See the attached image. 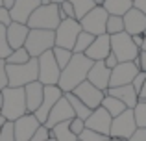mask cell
I'll return each mask as SVG.
<instances>
[{
    "label": "cell",
    "instance_id": "603a6c76",
    "mask_svg": "<svg viewBox=\"0 0 146 141\" xmlns=\"http://www.w3.org/2000/svg\"><path fill=\"white\" fill-rule=\"evenodd\" d=\"M30 35V28L28 24H21V22H11L7 26V41H9V47L13 50L22 48L26 45V39Z\"/></svg>",
    "mask_w": 146,
    "mask_h": 141
},
{
    "label": "cell",
    "instance_id": "2e32d148",
    "mask_svg": "<svg viewBox=\"0 0 146 141\" xmlns=\"http://www.w3.org/2000/svg\"><path fill=\"white\" fill-rule=\"evenodd\" d=\"M13 124H15V139L17 141H30L41 126L39 119L33 113H26L24 117L17 119Z\"/></svg>",
    "mask_w": 146,
    "mask_h": 141
},
{
    "label": "cell",
    "instance_id": "6da1fadb",
    "mask_svg": "<svg viewBox=\"0 0 146 141\" xmlns=\"http://www.w3.org/2000/svg\"><path fill=\"white\" fill-rule=\"evenodd\" d=\"M93 59H89L85 54H74L67 67L61 71L59 89L63 93H72L80 84H83L89 76V71L93 67Z\"/></svg>",
    "mask_w": 146,
    "mask_h": 141
},
{
    "label": "cell",
    "instance_id": "52a82bcc",
    "mask_svg": "<svg viewBox=\"0 0 146 141\" xmlns=\"http://www.w3.org/2000/svg\"><path fill=\"white\" fill-rule=\"evenodd\" d=\"M107 19H109V13H107V9L104 6H96L94 9H91L89 13L85 15V17L80 21V24H82V30L83 32H89L93 33L94 37L98 35H104L107 28Z\"/></svg>",
    "mask_w": 146,
    "mask_h": 141
},
{
    "label": "cell",
    "instance_id": "1f68e13d",
    "mask_svg": "<svg viewBox=\"0 0 146 141\" xmlns=\"http://www.w3.org/2000/svg\"><path fill=\"white\" fill-rule=\"evenodd\" d=\"M106 32L109 35H117V33L124 32V17H118V15H109L107 19V28Z\"/></svg>",
    "mask_w": 146,
    "mask_h": 141
},
{
    "label": "cell",
    "instance_id": "3957f363",
    "mask_svg": "<svg viewBox=\"0 0 146 141\" xmlns=\"http://www.w3.org/2000/svg\"><path fill=\"white\" fill-rule=\"evenodd\" d=\"M9 87H26L28 84L39 80V59L32 58L22 65H7Z\"/></svg>",
    "mask_w": 146,
    "mask_h": 141
},
{
    "label": "cell",
    "instance_id": "836d02e7",
    "mask_svg": "<svg viewBox=\"0 0 146 141\" xmlns=\"http://www.w3.org/2000/svg\"><path fill=\"white\" fill-rule=\"evenodd\" d=\"M135 123L139 128H146V100H139V104L133 108Z\"/></svg>",
    "mask_w": 146,
    "mask_h": 141
},
{
    "label": "cell",
    "instance_id": "8d00e7d4",
    "mask_svg": "<svg viewBox=\"0 0 146 141\" xmlns=\"http://www.w3.org/2000/svg\"><path fill=\"white\" fill-rule=\"evenodd\" d=\"M0 141H17L15 139V124L11 121H7L4 124L2 132H0Z\"/></svg>",
    "mask_w": 146,
    "mask_h": 141
},
{
    "label": "cell",
    "instance_id": "db71d44e",
    "mask_svg": "<svg viewBox=\"0 0 146 141\" xmlns=\"http://www.w3.org/2000/svg\"><path fill=\"white\" fill-rule=\"evenodd\" d=\"M109 141H122V139H115V138H109Z\"/></svg>",
    "mask_w": 146,
    "mask_h": 141
},
{
    "label": "cell",
    "instance_id": "5bb4252c",
    "mask_svg": "<svg viewBox=\"0 0 146 141\" xmlns=\"http://www.w3.org/2000/svg\"><path fill=\"white\" fill-rule=\"evenodd\" d=\"M76 117V113H74V110H72V106H70V102L67 100V97H61L59 100L56 102V106L52 108V112H50V115H48V121L44 123V126H48V128H54L56 124H59V123H65V121H72Z\"/></svg>",
    "mask_w": 146,
    "mask_h": 141
},
{
    "label": "cell",
    "instance_id": "7a4b0ae2",
    "mask_svg": "<svg viewBox=\"0 0 146 141\" xmlns=\"http://www.w3.org/2000/svg\"><path fill=\"white\" fill-rule=\"evenodd\" d=\"M2 97L4 104L0 113H2V117H6V121L15 123L17 119H21L28 113L24 87H6V89H2Z\"/></svg>",
    "mask_w": 146,
    "mask_h": 141
},
{
    "label": "cell",
    "instance_id": "4316f807",
    "mask_svg": "<svg viewBox=\"0 0 146 141\" xmlns=\"http://www.w3.org/2000/svg\"><path fill=\"white\" fill-rule=\"evenodd\" d=\"M102 106L109 112L111 117H118L120 113H124L126 110H128V106H126L124 102L118 100V98H115V97H111V95H106V97H104Z\"/></svg>",
    "mask_w": 146,
    "mask_h": 141
},
{
    "label": "cell",
    "instance_id": "f6af8a7d",
    "mask_svg": "<svg viewBox=\"0 0 146 141\" xmlns=\"http://www.w3.org/2000/svg\"><path fill=\"white\" fill-rule=\"evenodd\" d=\"M128 141H146V128H137L135 134H133Z\"/></svg>",
    "mask_w": 146,
    "mask_h": 141
},
{
    "label": "cell",
    "instance_id": "6f0895ef",
    "mask_svg": "<svg viewBox=\"0 0 146 141\" xmlns=\"http://www.w3.org/2000/svg\"><path fill=\"white\" fill-rule=\"evenodd\" d=\"M0 115H2V113H0Z\"/></svg>",
    "mask_w": 146,
    "mask_h": 141
},
{
    "label": "cell",
    "instance_id": "7c38bea8",
    "mask_svg": "<svg viewBox=\"0 0 146 141\" xmlns=\"http://www.w3.org/2000/svg\"><path fill=\"white\" fill-rule=\"evenodd\" d=\"M141 72V69L133 61L118 63L113 71H111V86L109 87H120V86H129L133 84L135 76Z\"/></svg>",
    "mask_w": 146,
    "mask_h": 141
},
{
    "label": "cell",
    "instance_id": "44dd1931",
    "mask_svg": "<svg viewBox=\"0 0 146 141\" xmlns=\"http://www.w3.org/2000/svg\"><path fill=\"white\" fill-rule=\"evenodd\" d=\"M26 93V104H28V113H35L39 110V106L43 104L44 98V86L37 80V82H32L24 87Z\"/></svg>",
    "mask_w": 146,
    "mask_h": 141
},
{
    "label": "cell",
    "instance_id": "30bf717a",
    "mask_svg": "<svg viewBox=\"0 0 146 141\" xmlns=\"http://www.w3.org/2000/svg\"><path fill=\"white\" fill-rule=\"evenodd\" d=\"M37 59H39V82L43 86H59L61 69L54 58V52L48 50Z\"/></svg>",
    "mask_w": 146,
    "mask_h": 141
},
{
    "label": "cell",
    "instance_id": "277c9868",
    "mask_svg": "<svg viewBox=\"0 0 146 141\" xmlns=\"http://www.w3.org/2000/svg\"><path fill=\"white\" fill-rule=\"evenodd\" d=\"M61 24V17H59V4H48L43 6L41 4L35 11L32 13L28 21V28H39V30H52L56 32Z\"/></svg>",
    "mask_w": 146,
    "mask_h": 141
},
{
    "label": "cell",
    "instance_id": "d6986e66",
    "mask_svg": "<svg viewBox=\"0 0 146 141\" xmlns=\"http://www.w3.org/2000/svg\"><path fill=\"white\" fill-rule=\"evenodd\" d=\"M87 80H89L94 87H98V89H102V91H107L109 86H111V69H107L104 61H94L93 67H91V71H89Z\"/></svg>",
    "mask_w": 146,
    "mask_h": 141
},
{
    "label": "cell",
    "instance_id": "11a10c76",
    "mask_svg": "<svg viewBox=\"0 0 146 141\" xmlns=\"http://www.w3.org/2000/svg\"><path fill=\"white\" fill-rule=\"evenodd\" d=\"M48 141H56V139H48Z\"/></svg>",
    "mask_w": 146,
    "mask_h": 141
},
{
    "label": "cell",
    "instance_id": "f5cc1de1",
    "mask_svg": "<svg viewBox=\"0 0 146 141\" xmlns=\"http://www.w3.org/2000/svg\"><path fill=\"white\" fill-rule=\"evenodd\" d=\"M143 50H146V32H144V45H143Z\"/></svg>",
    "mask_w": 146,
    "mask_h": 141
},
{
    "label": "cell",
    "instance_id": "8992f818",
    "mask_svg": "<svg viewBox=\"0 0 146 141\" xmlns=\"http://www.w3.org/2000/svg\"><path fill=\"white\" fill-rule=\"evenodd\" d=\"M111 52L117 56L120 63H126V61H135L141 54V48L135 45V41L129 33L122 32L117 35H111Z\"/></svg>",
    "mask_w": 146,
    "mask_h": 141
},
{
    "label": "cell",
    "instance_id": "ee69618b",
    "mask_svg": "<svg viewBox=\"0 0 146 141\" xmlns=\"http://www.w3.org/2000/svg\"><path fill=\"white\" fill-rule=\"evenodd\" d=\"M133 63H135V65L139 67V69L143 71V72H146V50H141L139 58H137V59H135Z\"/></svg>",
    "mask_w": 146,
    "mask_h": 141
},
{
    "label": "cell",
    "instance_id": "4fadbf2b",
    "mask_svg": "<svg viewBox=\"0 0 146 141\" xmlns=\"http://www.w3.org/2000/svg\"><path fill=\"white\" fill-rule=\"evenodd\" d=\"M63 95H65V93L59 89V86H44V98H43V104H41L39 110L33 113V115L39 119L41 124H44V123L48 121V115H50V112H52V108L56 106V102L59 100Z\"/></svg>",
    "mask_w": 146,
    "mask_h": 141
},
{
    "label": "cell",
    "instance_id": "4dcf8cb0",
    "mask_svg": "<svg viewBox=\"0 0 146 141\" xmlns=\"http://www.w3.org/2000/svg\"><path fill=\"white\" fill-rule=\"evenodd\" d=\"M30 59H32V56H30L28 50L22 47V48H17V50L11 52V56L6 59V63L7 65H22V63H28Z\"/></svg>",
    "mask_w": 146,
    "mask_h": 141
},
{
    "label": "cell",
    "instance_id": "9c48e42d",
    "mask_svg": "<svg viewBox=\"0 0 146 141\" xmlns=\"http://www.w3.org/2000/svg\"><path fill=\"white\" fill-rule=\"evenodd\" d=\"M137 123H135V115H133V110H126L124 113H120L118 117H113V124H111V132H109V138L115 139H122V141H128L135 134L137 130Z\"/></svg>",
    "mask_w": 146,
    "mask_h": 141
},
{
    "label": "cell",
    "instance_id": "7bdbcfd3",
    "mask_svg": "<svg viewBox=\"0 0 146 141\" xmlns=\"http://www.w3.org/2000/svg\"><path fill=\"white\" fill-rule=\"evenodd\" d=\"M104 63H106V67H107V69H111V71H113V69H115V67H117L120 61H118V59H117V56H115L113 52H111V54L107 56L106 59H104Z\"/></svg>",
    "mask_w": 146,
    "mask_h": 141
},
{
    "label": "cell",
    "instance_id": "ac0fdd59",
    "mask_svg": "<svg viewBox=\"0 0 146 141\" xmlns=\"http://www.w3.org/2000/svg\"><path fill=\"white\" fill-rule=\"evenodd\" d=\"M41 6V0H15L11 13V21L13 22H21V24H28L32 13Z\"/></svg>",
    "mask_w": 146,
    "mask_h": 141
},
{
    "label": "cell",
    "instance_id": "74e56055",
    "mask_svg": "<svg viewBox=\"0 0 146 141\" xmlns=\"http://www.w3.org/2000/svg\"><path fill=\"white\" fill-rule=\"evenodd\" d=\"M48 139H52V132H50V128H48V126L41 124L39 130L33 134V138L30 139V141H48Z\"/></svg>",
    "mask_w": 146,
    "mask_h": 141
},
{
    "label": "cell",
    "instance_id": "d4e9b609",
    "mask_svg": "<svg viewBox=\"0 0 146 141\" xmlns=\"http://www.w3.org/2000/svg\"><path fill=\"white\" fill-rule=\"evenodd\" d=\"M104 7L107 9L109 15L124 17V15L133 7V0H106V2H104Z\"/></svg>",
    "mask_w": 146,
    "mask_h": 141
},
{
    "label": "cell",
    "instance_id": "9f6ffc18",
    "mask_svg": "<svg viewBox=\"0 0 146 141\" xmlns=\"http://www.w3.org/2000/svg\"><path fill=\"white\" fill-rule=\"evenodd\" d=\"M0 6H2V0H0Z\"/></svg>",
    "mask_w": 146,
    "mask_h": 141
},
{
    "label": "cell",
    "instance_id": "7402d4cb",
    "mask_svg": "<svg viewBox=\"0 0 146 141\" xmlns=\"http://www.w3.org/2000/svg\"><path fill=\"white\" fill-rule=\"evenodd\" d=\"M106 95H111V97L122 100L129 110H133L139 104V93L135 91L133 84H129V86H120V87H109V89L106 91Z\"/></svg>",
    "mask_w": 146,
    "mask_h": 141
},
{
    "label": "cell",
    "instance_id": "cb8c5ba5",
    "mask_svg": "<svg viewBox=\"0 0 146 141\" xmlns=\"http://www.w3.org/2000/svg\"><path fill=\"white\" fill-rule=\"evenodd\" d=\"M50 132H52V139L56 141H78V136L70 130V121L56 124L54 128H50Z\"/></svg>",
    "mask_w": 146,
    "mask_h": 141
},
{
    "label": "cell",
    "instance_id": "bcb514c9",
    "mask_svg": "<svg viewBox=\"0 0 146 141\" xmlns=\"http://www.w3.org/2000/svg\"><path fill=\"white\" fill-rule=\"evenodd\" d=\"M133 7H137L141 13L146 15V0H133Z\"/></svg>",
    "mask_w": 146,
    "mask_h": 141
},
{
    "label": "cell",
    "instance_id": "d6a6232c",
    "mask_svg": "<svg viewBox=\"0 0 146 141\" xmlns=\"http://www.w3.org/2000/svg\"><path fill=\"white\" fill-rule=\"evenodd\" d=\"M13 52V48L9 47V41H7V26L0 24V58L7 59Z\"/></svg>",
    "mask_w": 146,
    "mask_h": 141
},
{
    "label": "cell",
    "instance_id": "5b68a950",
    "mask_svg": "<svg viewBox=\"0 0 146 141\" xmlns=\"http://www.w3.org/2000/svg\"><path fill=\"white\" fill-rule=\"evenodd\" d=\"M54 47H56V32H52V30H39V28L30 30V35L24 45V48L28 50V54L32 58H39L44 52L52 50Z\"/></svg>",
    "mask_w": 146,
    "mask_h": 141
},
{
    "label": "cell",
    "instance_id": "83f0119b",
    "mask_svg": "<svg viewBox=\"0 0 146 141\" xmlns=\"http://www.w3.org/2000/svg\"><path fill=\"white\" fill-rule=\"evenodd\" d=\"M94 39H96V37H94L93 33L82 32V33L78 35V39H76V45H74V48H72V52H74V54H85L87 48L93 45Z\"/></svg>",
    "mask_w": 146,
    "mask_h": 141
},
{
    "label": "cell",
    "instance_id": "c3c4849f",
    "mask_svg": "<svg viewBox=\"0 0 146 141\" xmlns=\"http://www.w3.org/2000/svg\"><path fill=\"white\" fill-rule=\"evenodd\" d=\"M139 100H146V82H144L143 89H141V93H139Z\"/></svg>",
    "mask_w": 146,
    "mask_h": 141
},
{
    "label": "cell",
    "instance_id": "f907efd6",
    "mask_svg": "<svg viewBox=\"0 0 146 141\" xmlns=\"http://www.w3.org/2000/svg\"><path fill=\"white\" fill-rule=\"evenodd\" d=\"M104 2H106V0H94V4H96V6H104Z\"/></svg>",
    "mask_w": 146,
    "mask_h": 141
},
{
    "label": "cell",
    "instance_id": "8fae6325",
    "mask_svg": "<svg viewBox=\"0 0 146 141\" xmlns=\"http://www.w3.org/2000/svg\"><path fill=\"white\" fill-rule=\"evenodd\" d=\"M72 93H74L85 106H89L91 110L100 108V106H102L104 97H106V91H102V89H98V87H94L93 84L89 82V80H85L83 84H80V86L76 87Z\"/></svg>",
    "mask_w": 146,
    "mask_h": 141
},
{
    "label": "cell",
    "instance_id": "816d5d0a",
    "mask_svg": "<svg viewBox=\"0 0 146 141\" xmlns=\"http://www.w3.org/2000/svg\"><path fill=\"white\" fill-rule=\"evenodd\" d=\"M52 4H61V2H65V0H50Z\"/></svg>",
    "mask_w": 146,
    "mask_h": 141
},
{
    "label": "cell",
    "instance_id": "e0dca14e",
    "mask_svg": "<svg viewBox=\"0 0 146 141\" xmlns=\"http://www.w3.org/2000/svg\"><path fill=\"white\" fill-rule=\"evenodd\" d=\"M124 32L129 35H144L146 32V15L141 13L137 7H131L124 15Z\"/></svg>",
    "mask_w": 146,
    "mask_h": 141
},
{
    "label": "cell",
    "instance_id": "f546056e",
    "mask_svg": "<svg viewBox=\"0 0 146 141\" xmlns=\"http://www.w3.org/2000/svg\"><path fill=\"white\" fill-rule=\"evenodd\" d=\"M52 52H54V58H56V61H57V65H59L61 71L70 63L72 56H74V52H72V50H68V48H61V47H54Z\"/></svg>",
    "mask_w": 146,
    "mask_h": 141
},
{
    "label": "cell",
    "instance_id": "ffe728a7",
    "mask_svg": "<svg viewBox=\"0 0 146 141\" xmlns=\"http://www.w3.org/2000/svg\"><path fill=\"white\" fill-rule=\"evenodd\" d=\"M109 54H111V35L109 33L98 35L85 52V56L89 59H93V61H104Z\"/></svg>",
    "mask_w": 146,
    "mask_h": 141
},
{
    "label": "cell",
    "instance_id": "484cf974",
    "mask_svg": "<svg viewBox=\"0 0 146 141\" xmlns=\"http://www.w3.org/2000/svg\"><path fill=\"white\" fill-rule=\"evenodd\" d=\"M65 97H67V100L70 102V106H72V110H74V113H76V117H80V119H83V121H87L91 117V113H93V110L89 108V106H85L82 100H80L78 97H76L74 93H65Z\"/></svg>",
    "mask_w": 146,
    "mask_h": 141
},
{
    "label": "cell",
    "instance_id": "b9f144b4",
    "mask_svg": "<svg viewBox=\"0 0 146 141\" xmlns=\"http://www.w3.org/2000/svg\"><path fill=\"white\" fill-rule=\"evenodd\" d=\"M11 22H13V21H11V13H9V9H6V7L0 6V24L9 26Z\"/></svg>",
    "mask_w": 146,
    "mask_h": 141
},
{
    "label": "cell",
    "instance_id": "f1b7e54d",
    "mask_svg": "<svg viewBox=\"0 0 146 141\" xmlns=\"http://www.w3.org/2000/svg\"><path fill=\"white\" fill-rule=\"evenodd\" d=\"M68 2H70L72 6H74L76 19H78V21H82V19L85 17V15L89 13L91 9H94V7H96L94 0H68Z\"/></svg>",
    "mask_w": 146,
    "mask_h": 141
},
{
    "label": "cell",
    "instance_id": "60d3db41",
    "mask_svg": "<svg viewBox=\"0 0 146 141\" xmlns=\"http://www.w3.org/2000/svg\"><path fill=\"white\" fill-rule=\"evenodd\" d=\"M144 82H146V72L141 71L139 74L135 76V80H133V87H135V91H137V93H141V89H143Z\"/></svg>",
    "mask_w": 146,
    "mask_h": 141
},
{
    "label": "cell",
    "instance_id": "9a60e30c",
    "mask_svg": "<svg viewBox=\"0 0 146 141\" xmlns=\"http://www.w3.org/2000/svg\"><path fill=\"white\" fill-rule=\"evenodd\" d=\"M111 124H113V117L109 115V112H107L104 106H100V108L93 110L91 117L85 121V126L89 128V130H94V132L104 134V136H109Z\"/></svg>",
    "mask_w": 146,
    "mask_h": 141
},
{
    "label": "cell",
    "instance_id": "ab89813d",
    "mask_svg": "<svg viewBox=\"0 0 146 141\" xmlns=\"http://www.w3.org/2000/svg\"><path fill=\"white\" fill-rule=\"evenodd\" d=\"M85 128H87V126H85V121L80 119V117H74V119L70 121V130L74 132L76 136H80L83 130H85Z\"/></svg>",
    "mask_w": 146,
    "mask_h": 141
},
{
    "label": "cell",
    "instance_id": "d590c367",
    "mask_svg": "<svg viewBox=\"0 0 146 141\" xmlns=\"http://www.w3.org/2000/svg\"><path fill=\"white\" fill-rule=\"evenodd\" d=\"M59 17H61V21H65V19H76L74 6H72L68 0H65V2L59 4ZM76 21H78V19H76Z\"/></svg>",
    "mask_w": 146,
    "mask_h": 141
},
{
    "label": "cell",
    "instance_id": "e575fe53",
    "mask_svg": "<svg viewBox=\"0 0 146 141\" xmlns=\"http://www.w3.org/2000/svg\"><path fill=\"white\" fill-rule=\"evenodd\" d=\"M78 141H109V136H104V134H98V132H94V130L85 128V130L78 136Z\"/></svg>",
    "mask_w": 146,
    "mask_h": 141
},
{
    "label": "cell",
    "instance_id": "f35d334b",
    "mask_svg": "<svg viewBox=\"0 0 146 141\" xmlns=\"http://www.w3.org/2000/svg\"><path fill=\"white\" fill-rule=\"evenodd\" d=\"M9 87V80H7V63L6 59L0 58V91Z\"/></svg>",
    "mask_w": 146,
    "mask_h": 141
},
{
    "label": "cell",
    "instance_id": "681fc988",
    "mask_svg": "<svg viewBox=\"0 0 146 141\" xmlns=\"http://www.w3.org/2000/svg\"><path fill=\"white\" fill-rule=\"evenodd\" d=\"M7 121H6V117H2L0 115V132H2V128H4V124H6Z\"/></svg>",
    "mask_w": 146,
    "mask_h": 141
},
{
    "label": "cell",
    "instance_id": "7dc6e473",
    "mask_svg": "<svg viewBox=\"0 0 146 141\" xmlns=\"http://www.w3.org/2000/svg\"><path fill=\"white\" fill-rule=\"evenodd\" d=\"M13 6H15V0H2V7H6V9H13Z\"/></svg>",
    "mask_w": 146,
    "mask_h": 141
},
{
    "label": "cell",
    "instance_id": "ba28073f",
    "mask_svg": "<svg viewBox=\"0 0 146 141\" xmlns=\"http://www.w3.org/2000/svg\"><path fill=\"white\" fill-rule=\"evenodd\" d=\"M82 32L83 30H82L80 21H76V19H65V21H61L59 28L56 30V47L72 50L76 45V39H78V35Z\"/></svg>",
    "mask_w": 146,
    "mask_h": 141
}]
</instances>
